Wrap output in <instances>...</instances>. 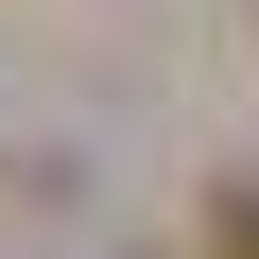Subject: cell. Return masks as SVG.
<instances>
[{
  "mask_svg": "<svg viewBox=\"0 0 259 259\" xmlns=\"http://www.w3.org/2000/svg\"><path fill=\"white\" fill-rule=\"evenodd\" d=\"M225 259H259V190H242V207H225Z\"/></svg>",
  "mask_w": 259,
  "mask_h": 259,
  "instance_id": "cell-1",
  "label": "cell"
}]
</instances>
